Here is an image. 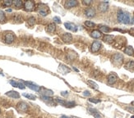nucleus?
I'll return each instance as SVG.
<instances>
[{
    "label": "nucleus",
    "instance_id": "nucleus-1",
    "mask_svg": "<svg viewBox=\"0 0 134 118\" xmlns=\"http://www.w3.org/2000/svg\"><path fill=\"white\" fill-rule=\"evenodd\" d=\"M117 18L119 22L124 24H129L130 23V16L128 12H125L123 10H119L117 14Z\"/></svg>",
    "mask_w": 134,
    "mask_h": 118
},
{
    "label": "nucleus",
    "instance_id": "nucleus-2",
    "mask_svg": "<svg viewBox=\"0 0 134 118\" xmlns=\"http://www.w3.org/2000/svg\"><path fill=\"white\" fill-rule=\"evenodd\" d=\"M123 61H124V56L121 53H116L112 57V62L114 65H121L123 63Z\"/></svg>",
    "mask_w": 134,
    "mask_h": 118
},
{
    "label": "nucleus",
    "instance_id": "nucleus-3",
    "mask_svg": "<svg viewBox=\"0 0 134 118\" xmlns=\"http://www.w3.org/2000/svg\"><path fill=\"white\" fill-rule=\"evenodd\" d=\"M37 11H38L39 14L43 16V17H45L49 13V8H48L47 6H45L44 4H39Z\"/></svg>",
    "mask_w": 134,
    "mask_h": 118
},
{
    "label": "nucleus",
    "instance_id": "nucleus-4",
    "mask_svg": "<svg viewBox=\"0 0 134 118\" xmlns=\"http://www.w3.org/2000/svg\"><path fill=\"white\" fill-rule=\"evenodd\" d=\"M23 84H24V85H26V86H28V88H30L31 89H32V90L36 91V92H40V87L39 86V85H35V84L33 83V82H31V81H24V82H23Z\"/></svg>",
    "mask_w": 134,
    "mask_h": 118
},
{
    "label": "nucleus",
    "instance_id": "nucleus-5",
    "mask_svg": "<svg viewBox=\"0 0 134 118\" xmlns=\"http://www.w3.org/2000/svg\"><path fill=\"white\" fill-rule=\"evenodd\" d=\"M24 8L27 12H32L35 9V3L33 1H26L24 3Z\"/></svg>",
    "mask_w": 134,
    "mask_h": 118
},
{
    "label": "nucleus",
    "instance_id": "nucleus-6",
    "mask_svg": "<svg viewBox=\"0 0 134 118\" xmlns=\"http://www.w3.org/2000/svg\"><path fill=\"white\" fill-rule=\"evenodd\" d=\"M100 47H101V43L99 42V41H95V42H93L91 46V52H93V53H96V52L99 51Z\"/></svg>",
    "mask_w": 134,
    "mask_h": 118
},
{
    "label": "nucleus",
    "instance_id": "nucleus-7",
    "mask_svg": "<svg viewBox=\"0 0 134 118\" xmlns=\"http://www.w3.org/2000/svg\"><path fill=\"white\" fill-rule=\"evenodd\" d=\"M14 39H15V36H14V35L12 33H7L6 35H5L4 40L6 44H12L14 41Z\"/></svg>",
    "mask_w": 134,
    "mask_h": 118
},
{
    "label": "nucleus",
    "instance_id": "nucleus-8",
    "mask_svg": "<svg viewBox=\"0 0 134 118\" xmlns=\"http://www.w3.org/2000/svg\"><path fill=\"white\" fill-rule=\"evenodd\" d=\"M17 108L18 109L20 112H26V111L28 110V105L26 104V103H24V102H20V103H17Z\"/></svg>",
    "mask_w": 134,
    "mask_h": 118
},
{
    "label": "nucleus",
    "instance_id": "nucleus-9",
    "mask_svg": "<svg viewBox=\"0 0 134 118\" xmlns=\"http://www.w3.org/2000/svg\"><path fill=\"white\" fill-rule=\"evenodd\" d=\"M117 79H118L117 75L114 74V73H111V74L109 75L107 80H108V83L110 84V85H114V84L117 81Z\"/></svg>",
    "mask_w": 134,
    "mask_h": 118
},
{
    "label": "nucleus",
    "instance_id": "nucleus-10",
    "mask_svg": "<svg viewBox=\"0 0 134 118\" xmlns=\"http://www.w3.org/2000/svg\"><path fill=\"white\" fill-rule=\"evenodd\" d=\"M64 26H65L67 30H71V31L76 32L77 30V26L75 24H73V23L66 22V23H64Z\"/></svg>",
    "mask_w": 134,
    "mask_h": 118
},
{
    "label": "nucleus",
    "instance_id": "nucleus-11",
    "mask_svg": "<svg viewBox=\"0 0 134 118\" xmlns=\"http://www.w3.org/2000/svg\"><path fill=\"white\" fill-rule=\"evenodd\" d=\"M98 8H99V10L100 11V12H106V11L108 10V8H109V3H108V2H102V3H100L99 4Z\"/></svg>",
    "mask_w": 134,
    "mask_h": 118
},
{
    "label": "nucleus",
    "instance_id": "nucleus-12",
    "mask_svg": "<svg viewBox=\"0 0 134 118\" xmlns=\"http://www.w3.org/2000/svg\"><path fill=\"white\" fill-rule=\"evenodd\" d=\"M77 1H75V0H70V1H66V3H64V7L66 8H72L73 7H76L77 5Z\"/></svg>",
    "mask_w": 134,
    "mask_h": 118
},
{
    "label": "nucleus",
    "instance_id": "nucleus-13",
    "mask_svg": "<svg viewBox=\"0 0 134 118\" xmlns=\"http://www.w3.org/2000/svg\"><path fill=\"white\" fill-rule=\"evenodd\" d=\"M85 14L87 17H93L96 15V10L93 8H88L85 10Z\"/></svg>",
    "mask_w": 134,
    "mask_h": 118
},
{
    "label": "nucleus",
    "instance_id": "nucleus-14",
    "mask_svg": "<svg viewBox=\"0 0 134 118\" xmlns=\"http://www.w3.org/2000/svg\"><path fill=\"white\" fill-rule=\"evenodd\" d=\"M88 112H90V113L95 118H101V117H102V116L100 115V113L99 112V111L96 110V108H89Z\"/></svg>",
    "mask_w": 134,
    "mask_h": 118
},
{
    "label": "nucleus",
    "instance_id": "nucleus-15",
    "mask_svg": "<svg viewBox=\"0 0 134 118\" xmlns=\"http://www.w3.org/2000/svg\"><path fill=\"white\" fill-rule=\"evenodd\" d=\"M6 95L8 96V97H10V98H20V94H19V93L17 92V91H13V90H11V91L7 92Z\"/></svg>",
    "mask_w": 134,
    "mask_h": 118
},
{
    "label": "nucleus",
    "instance_id": "nucleus-16",
    "mask_svg": "<svg viewBox=\"0 0 134 118\" xmlns=\"http://www.w3.org/2000/svg\"><path fill=\"white\" fill-rule=\"evenodd\" d=\"M40 94H41L42 96H46V97H50L53 94V91L52 90H49V89H40Z\"/></svg>",
    "mask_w": 134,
    "mask_h": 118
},
{
    "label": "nucleus",
    "instance_id": "nucleus-17",
    "mask_svg": "<svg viewBox=\"0 0 134 118\" xmlns=\"http://www.w3.org/2000/svg\"><path fill=\"white\" fill-rule=\"evenodd\" d=\"M10 84L13 87H16V88H19V89H25L24 84L21 83V82H17V81H15V80H10Z\"/></svg>",
    "mask_w": 134,
    "mask_h": 118
},
{
    "label": "nucleus",
    "instance_id": "nucleus-18",
    "mask_svg": "<svg viewBox=\"0 0 134 118\" xmlns=\"http://www.w3.org/2000/svg\"><path fill=\"white\" fill-rule=\"evenodd\" d=\"M62 39L64 41V42L69 43V42H71V41H72V35H71V34H69V33H65V34H64V35L62 36Z\"/></svg>",
    "mask_w": 134,
    "mask_h": 118
},
{
    "label": "nucleus",
    "instance_id": "nucleus-19",
    "mask_svg": "<svg viewBox=\"0 0 134 118\" xmlns=\"http://www.w3.org/2000/svg\"><path fill=\"white\" fill-rule=\"evenodd\" d=\"M91 36L94 39H99L101 37V32L99 31V30H93V31L91 33Z\"/></svg>",
    "mask_w": 134,
    "mask_h": 118
},
{
    "label": "nucleus",
    "instance_id": "nucleus-20",
    "mask_svg": "<svg viewBox=\"0 0 134 118\" xmlns=\"http://www.w3.org/2000/svg\"><path fill=\"white\" fill-rule=\"evenodd\" d=\"M47 32H49V33H54L55 30H56V26H55V24H53V23H51V24H49V26H47Z\"/></svg>",
    "mask_w": 134,
    "mask_h": 118
},
{
    "label": "nucleus",
    "instance_id": "nucleus-21",
    "mask_svg": "<svg viewBox=\"0 0 134 118\" xmlns=\"http://www.w3.org/2000/svg\"><path fill=\"white\" fill-rule=\"evenodd\" d=\"M124 53H126V54L129 55V56H133V55L134 54V50H133L132 46H128V47L125 49Z\"/></svg>",
    "mask_w": 134,
    "mask_h": 118
},
{
    "label": "nucleus",
    "instance_id": "nucleus-22",
    "mask_svg": "<svg viewBox=\"0 0 134 118\" xmlns=\"http://www.w3.org/2000/svg\"><path fill=\"white\" fill-rule=\"evenodd\" d=\"M125 68L129 70V71H133L134 69V62L133 61H130L125 65Z\"/></svg>",
    "mask_w": 134,
    "mask_h": 118
},
{
    "label": "nucleus",
    "instance_id": "nucleus-23",
    "mask_svg": "<svg viewBox=\"0 0 134 118\" xmlns=\"http://www.w3.org/2000/svg\"><path fill=\"white\" fill-rule=\"evenodd\" d=\"M114 35H107L104 37V41L106 43H112L114 40Z\"/></svg>",
    "mask_w": 134,
    "mask_h": 118
},
{
    "label": "nucleus",
    "instance_id": "nucleus-24",
    "mask_svg": "<svg viewBox=\"0 0 134 118\" xmlns=\"http://www.w3.org/2000/svg\"><path fill=\"white\" fill-rule=\"evenodd\" d=\"M63 106L67 107V108H73V107L76 106V103L73 101H65Z\"/></svg>",
    "mask_w": 134,
    "mask_h": 118
},
{
    "label": "nucleus",
    "instance_id": "nucleus-25",
    "mask_svg": "<svg viewBox=\"0 0 134 118\" xmlns=\"http://www.w3.org/2000/svg\"><path fill=\"white\" fill-rule=\"evenodd\" d=\"M100 31L104 32V33H109L110 31V27L107 26H100Z\"/></svg>",
    "mask_w": 134,
    "mask_h": 118
},
{
    "label": "nucleus",
    "instance_id": "nucleus-26",
    "mask_svg": "<svg viewBox=\"0 0 134 118\" xmlns=\"http://www.w3.org/2000/svg\"><path fill=\"white\" fill-rule=\"evenodd\" d=\"M87 83L90 85V86L91 87V88L95 89H99V86H98V85L96 83H95L94 81H92V80H88L87 81Z\"/></svg>",
    "mask_w": 134,
    "mask_h": 118
},
{
    "label": "nucleus",
    "instance_id": "nucleus-27",
    "mask_svg": "<svg viewBox=\"0 0 134 118\" xmlns=\"http://www.w3.org/2000/svg\"><path fill=\"white\" fill-rule=\"evenodd\" d=\"M59 69H60V71H62V72L64 73V74H67V73H68L69 71H70V70H69L67 67H66V66H64V65H60Z\"/></svg>",
    "mask_w": 134,
    "mask_h": 118
},
{
    "label": "nucleus",
    "instance_id": "nucleus-28",
    "mask_svg": "<svg viewBox=\"0 0 134 118\" xmlns=\"http://www.w3.org/2000/svg\"><path fill=\"white\" fill-rule=\"evenodd\" d=\"M13 4H14V6L16 7V8H20L22 7V2L20 1V0H15V1H13Z\"/></svg>",
    "mask_w": 134,
    "mask_h": 118
},
{
    "label": "nucleus",
    "instance_id": "nucleus-29",
    "mask_svg": "<svg viewBox=\"0 0 134 118\" xmlns=\"http://www.w3.org/2000/svg\"><path fill=\"white\" fill-rule=\"evenodd\" d=\"M24 97L29 98V99H31V100H35V98H36V96L35 95H33V94H22Z\"/></svg>",
    "mask_w": 134,
    "mask_h": 118
},
{
    "label": "nucleus",
    "instance_id": "nucleus-30",
    "mask_svg": "<svg viewBox=\"0 0 134 118\" xmlns=\"http://www.w3.org/2000/svg\"><path fill=\"white\" fill-rule=\"evenodd\" d=\"M28 24L30 25V26H33V25L35 24V18L34 17H29V19H28Z\"/></svg>",
    "mask_w": 134,
    "mask_h": 118
},
{
    "label": "nucleus",
    "instance_id": "nucleus-31",
    "mask_svg": "<svg viewBox=\"0 0 134 118\" xmlns=\"http://www.w3.org/2000/svg\"><path fill=\"white\" fill-rule=\"evenodd\" d=\"M85 25L87 26V27H90V28H93V27H95V26H96L95 23H93L92 21H85Z\"/></svg>",
    "mask_w": 134,
    "mask_h": 118
},
{
    "label": "nucleus",
    "instance_id": "nucleus-32",
    "mask_svg": "<svg viewBox=\"0 0 134 118\" xmlns=\"http://www.w3.org/2000/svg\"><path fill=\"white\" fill-rule=\"evenodd\" d=\"M5 19H6V17H5L4 12L2 10H0V22H3L5 21Z\"/></svg>",
    "mask_w": 134,
    "mask_h": 118
},
{
    "label": "nucleus",
    "instance_id": "nucleus-33",
    "mask_svg": "<svg viewBox=\"0 0 134 118\" xmlns=\"http://www.w3.org/2000/svg\"><path fill=\"white\" fill-rule=\"evenodd\" d=\"M89 101L93 103H98L100 102V99H98V98H91L90 99H89Z\"/></svg>",
    "mask_w": 134,
    "mask_h": 118
},
{
    "label": "nucleus",
    "instance_id": "nucleus-34",
    "mask_svg": "<svg viewBox=\"0 0 134 118\" xmlns=\"http://www.w3.org/2000/svg\"><path fill=\"white\" fill-rule=\"evenodd\" d=\"M12 3H13V2L11 1V0H6V1L3 2V4H4L5 6H7V7L11 6V5H12Z\"/></svg>",
    "mask_w": 134,
    "mask_h": 118
},
{
    "label": "nucleus",
    "instance_id": "nucleus-35",
    "mask_svg": "<svg viewBox=\"0 0 134 118\" xmlns=\"http://www.w3.org/2000/svg\"><path fill=\"white\" fill-rule=\"evenodd\" d=\"M53 20V21H54V22L58 23V24H60V23H61V20H60V18L58 17H54Z\"/></svg>",
    "mask_w": 134,
    "mask_h": 118
},
{
    "label": "nucleus",
    "instance_id": "nucleus-36",
    "mask_svg": "<svg viewBox=\"0 0 134 118\" xmlns=\"http://www.w3.org/2000/svg\"><path fill=\"white\" fill-rule=\"evenodd\" d=\"M83 95L86 96V97H90V96H91V92H90V91H88V90H85L83 92Z\"/></svg>",
    "mask_w": 134,
    "mask_h": 118
},
{
    "label": "nucleus",
    "instance_id": "nucleus-37",
    "mask_svg": "<svg viewBox=\"0 0 134 118\" xmlns=\"http://www.w3.org/2000/svg\"><path fill=\"white\" fill-rule=\"evenodd\" d=\"M82 3L85 5H90L91 3H92V1H90V0H85V1H82Z\"/></svg>",
    "mask_w": 134,
    "mask_h": 118
},
{
    "label": "nucleus",
    "instance_id": "nucleus-38",
    "mask_svg": "<svg viewBox=\"0 0 134 118\" xmlns=\"http://www.w3.org/2000/svg\"><path fill=\"white\" fill-rule=\"evenodd\" d=\"M127 110L130 112H133L134 113V107H130V108H127Z\"/></svg>",
    "mask_w": 134,
    "mask_h": 118
},
{
    "label": "nucleus",
    "instance_id": "nucleus-39",
    "mask_svg": "<svg viewBox=\"0 0 134 118\" xmlns=\"http://www.w3.org/2000/svg\"><path fill=\"white\" fill-rule=\"evenodd\" d=\"M61 94L62 96H67L68 95V92H67V91H62L61 93Z\"/></svg>",
    "mask_w": 134,
    "mask_h": 118
},
{
    "label": "nucleus",
    "instance_id": "nucleus-40",
    "mask_svg": "<svg viewBox=\"0 0 134 118\" xmlns=\"http://www.w3.org/2000/svg\"><path fill=\"white\" fill-rule=\"evenodd\" d=\"M130 33H131V35H134V29H131V30H130Z\"/></svg>",
    "mask_w": 134,
    "mask_h": 118
},
{
    "label": "nucleus",
    "instance_id": "nucleus-41",
    "mask_svg": "<svg viewBox=\"0 0 134 118\" xmlns=\"http://www.w3.org/2000/svg\"><path fill=\"white\" fill-rule=\"evenodd\" d=\"M60 118H70V117H67V116H62Z\"/></svg>",
    "mask_w": 134,
    "mask_h": 118
},
{
    "label": "nucleus",
    "instance_id": "nucleus-42",
    "mask_svg": "<svg viewBox=\"0 0 134 118\" xmlns=\"http://www.w3.org/2000/svg\"><path fill=\"white\" fill-rule=\"evenodd\" d=\"M7 12H12V9H8V10H7Z\"/></svg>",
    "mask_w": 134,
    "mask_h": 118
},
{
    "label": "nucleus",
    "instance_id": "nucleus-43",
    "mask_svg": "<svg viewBox=\"0 0 134 118\" xmlns=\"http://www.w3.org/2000/svg\"><path fill=\"white\" fill-rule=\"evenodd\" d=\"M132 105H133V106L134 107V101H133V102H132Z\"/></svg>",
    "mask_w": 134,
    "mask_h": 118
},
{
    "label": "nucleus",
    "instance_id": "nucleus-44",
    "mask_svg": "<svg viewBox=\"0 0 134 118\" xmlns=\"http://www.w3.org/2000/svg\"><path fill=\"white\" fill-rule=\"evenodd\" d=\"M131 118H134V116H132V117H131Z\"/></svg>",
    "mask_w": 134,
    "mask_h": 118
},
{
    "label": "nucleus",
    "instance_id": "nucleus-45",
    "mask_svg": "<svg viewBox=\"0 0 134 118\" xmlns=\"http://www.w3.org/2000/svg\"><path fill=\"white\" fill-rule=\"evenodd\" d=\"M133 21H134V17H133Z\"/></svg>",
    "mask_w": 134,
    "mask_h": 118
},
{
    "label": "nucleus",
    "instance_id": "nucleus-46",
    "mask_svg": "<svg viewBox=\"0 0 134 118\" xmlns=\"http://www.w3.org/2000/svg\"><path fill=\"white\" fill-rule=\"evenodd\" d=\"M0 112H1V110H0Z\"/></svg>",
    "mask_w": 134,
    "mask_h": 118
}]
</instances>
